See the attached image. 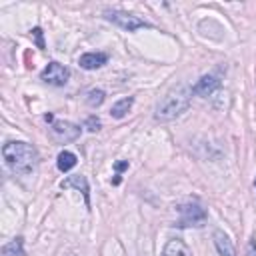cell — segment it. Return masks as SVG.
I'll list each match as a JSON object with an SVG mask.
<instances>
[{
	"label": "cell",
	"mask_w": 256,
	"mask_h": 256,
	"mask_svg": "<svg viewBox=\"0 0 256 256\" xmlns=\"http://www.w3.org/2000/svg\"><path fill=\"white\" fill-rule=\"evenodd\" d=\"M32 36L36 38V46H38V48H44V40H42V28H40V26L32 28Z\"/></svg>",
	"instance_id": "obj_17"
},
{
	"label": "cell",
	"mask_w": 256,
	"mask_h": 256,
	"mask_svg": "<svg viewBox=\"0 0 256 256\" xmlns=\"http://www.w3.org/2000/svg\"><path fill=\"white\" fill-rule=\"evenodd\" d=\"M190 96H192V88L186 84H178L176 88L168 90L154 108V120L170 122L182 116L190 106Z\"/></svg>",
	"instance_id": "obj_2"
},
{
	"label": "cell",
	"mask_w": 256,
	"mask_h": 256,
	"mask_svg": "<svg viewBox=\"0 0 256 256\" xmlns=\"http://www.w3.org/2000/svg\"><path fill=\"white\" fill-rule=\"evenodd\" d=\"M70 78V70L60 62H48L46 68L40 72V80L50 86H64Z\"/></svg>",
	"instance_id": "obj_6"
},
{
	"label": "cell",
	"mask_w": 256,
	"mask_h": 256,
	"mask_svg": "<svg viewBox=\"0 0 256 256\" xmlns=\"http://www.w3.org/2000/svg\"><path fill=\"white\" fill-rule=\"evenodd\" d=\"M2 158L6 162V166L20 176H30L36 172L38 166V150L28 144V142H6L2 146Z\"/></svg>",
	"instance_id": "obj_1"
},
{
	"label": "cell",
	"mask_w": 256,
	"mask_h": 256,
	"mask_svg": "<svg viewBox=\"0 0 256 256\" xmlns=\"http://www.w3.org/2000/svg\"><path fill=\"white\" fill-rule=\"evenodd\" d=\"M104 18L112 24H116L118 28L126 30V32H136L140 28H150V24L146 20H142L140 16L136 14H130V12H124V10H106L104 12Z\"/></svg>",
	"instance_id": "obj_4"
},
{
	"label": "cell",
	"mask_w": 256,
	"mask_h": 256,
	"mask_svg": "<svg viewBox=\"0 0 256 256\" xmlns=\"http://www.w3.org/2000/svg\"><path fill=\"white\" fill-rule=\"evenodd\" d=\"M76 162H78L76 154H74V152H68V150H62V152L58 154V158H56V166H58L60 172L72 170V168L76 166Z\"/></svg>",
	"instance_id": "obj_13"
},
{
	"label": "cell",
	"mask_w": 256,
	"mask_h": 256,
	"mask_svg": "<svg viewBox=\"0 0 256 256\" xmlns=\"http://www.w3.org/2000/svg\"><path fill=\"white\" fill-rule=\"evenodd\" d=\"M0 256H24V244H22V238H14L10 242H6L0 250Z\"/></svg>",
	"instance_id": "obj_14"
},
{
	"label": "cell",
	"mask_w": 256,
	"mask_h": 256,
	"mask_svg": "<svg viewBox=\"0 0 256 256\" xmlns=\"http://www.w3.org/2000/svg\"><path fill=\"white\" fill-rule=\"evenodd\" d=\"M128 168V160H122V162H116L114 164V170L116 172H122V170H126Z\"/></svg>",
	"instance_id": "obj_19"
},
{
	"label": "cell",
	"mask_w": 256,
	"mask_h": 256,
	"mask_svg": "<svg viewBox=\"0 0 256 256\" xmlns=\"http://www.w3.org/2000/svg\"><path fill=\"white\" fill-rule=\"evenodd\" d=\"M84 128H86L88 132H98V130L102 128V122H100V118H98L96 114H92V116H88V118L84 120Z\"/></svg>",
	"instance_id": "obj_16"
},
{
	"label": "cell",
	"mask_w": 256,
	"mask_h": 256,
	"mask_svg": "<svg viewBox=\"0 0 256 256\" xmlns=\"http://www.w3.org/2000/svg\"><path fill=\"white\" fill-rule=\"evenodd\" d=\"M44 120H46V122H54V116H52V114H46Z\"/></svg>",
	"instance_id": "obj_20"
},
{
	"label": "cell",
	"mask_w": 256,
	"mask_h": 256,
	"mask_svg": "<svg viewBox=\"0 0 256 256\" xmlns=\"http://www.w3.org/2000/svg\"><path fill=\"white\" fill-rule=\"evenodd\" d=\"M108 62V54L106 52H86L78 58V64L80 68L84 70H96V68H102L104 64Z\"/></svg>",
	"instance_id": "obj_9"
},
{
	"label": "cell",
	"mask_w": 256,
	"mask_h": 256,
	"mask_svg": "<svg viewBox=\"0 0 256 256\" xmlns=\"http://www.w3.org/2000/svg\"><path fill=\"white\" fill-rule=\"evenodd\" d=\"M60 188H76V190H80L84 200H86V206L90 208V186H88V178L86 176H82V174L68 176L66 180L60 182Z\"/></svg>",
	"instance_id": "obj_8"
},
{
	"label": "cell",
	"mask_w": 256,
	"mask_h": 256,
	"mask_svg": "<svg viewBox=\"0 0 256 256\" xmlns=\"http://www.w3.org/2000/svg\"><path fill=\"white\" fill-rule=\"evenodd\" d=\"M80 132L82 128L74 122H68V120H54L52 126H50V134L56 142L60 144H66V142H74L80 138Z\"/></svg>",
	"instance_id": "obj_5"
},
{
	"label": "cell",
	"mask_w": 256,
	"mask_h": 256,
	"mask_svg": "<svg viewBox=\"0 0 256 256\" xmlns=\"http://www.w3.org/2000/svg\"><path fill=\"white\" fill-rule=\"evenodd\" d=\"M176 210L180 212V220L174 224L178 228H188V226H202L208 218V212L198 204V202H186L178 204Z\"/></svg>",
	"instance_id": "obj_3"
},
{
	"label": "cell",
	"mask_w": 256,
	"mask_h": 256,
	"mask_svg": "<svg viewBox=\"0 0 256 256\" xmlns=\"http://www.w3.org/2000/svg\"><path fill=\"white\" fill-rule=\"evenodd\" d=\"M246 256H256V240H250V242H248Z\"/></svg>",
	"instance_id": "obj_18"
},
{
	"label": "cell",
	"mask_w": 256,
	"mask_h": 256,
	"mask_svg": "<svg viewBox=\"0 0 256 256\" xmlns=\"http://www.w3.org/2000/svg\"><path fill=\"white\" fill-rule=\"evenodd\" d=\"M132 104H134V96H126V98L116 100V102L112 104V108H110V116H112V118H116V120L124 118V116L130 112Z\"/></svg>",
	"instance_id": "obj_12"
},
{
	"label": "cell",
	"mask_w": 256,
	"mask_h": 256,
	"mask_svg": "<svg viewBox=\"0 0 256 256\" xmlns=\"http://www.w3.org/2000/svg\"><path fill=\"white\" fill-rule=\"evenodd\" d=\"M220 84H222V78H220L218 74H204V76H200V80H198L194 86H190V88H192V94H194V96L206 98V96H212V94L220 88Z\"/></svg>",
	"instance_id": "obj_7"
},
{
	"label": "cell",
	"mask_w": 256,
	"mask_h": 256,
	"mask_svg": "<svg viewBox=\"0 0 256 256\" xmlns=\"http://www.w3.org/2000/svg\"><path fill=\"white\" fill-rule=\"evenodd\" d=\"M162 256H190V250L188 246L184 244V240L180 238H172L166 242L164 250H162Z\"/></svg>",
	"instance_id": "obj_11"
},
{
	"label": "cell",
	"mask_w": 256,
	"mask_h": 256,
	"mask_svg": "<svg viewBox=\"0 0 256 256\" xmlns=\"http://www.w3.org/2000/svg\"><path fill=\"white\" fill-rule=\"evenodd\" d=\"M104 100H106V92L100 90V88H92V90H88V94H86V104L92 106V108L102 106Z\"/></svg>",
	"instance_id": "obj_15"
},
{
	"label": "cell",
	"mask_w": 256,
	"mask_h": 256,
	"mask_svg": "<svg viewBox=\"0 0 256 256\" xmlns=\"http://www.w3.org/2000/svg\"><path fill=\"white\" fill-rule=\"evenodd\" d=\"M212 240H214V246L218 250L220 256H236V250H234V244L230 240V236L222 230H214L212 234Z\"/></svg>",
	"instance_id": "obj_10"
},
{
	"label": "cell",
	"mask_w": 256,
	"mask_h": 256,
	"mask_svg": "<svg viewBox=\"0 0 256 256\" xmlns=\"http://www.w3.org/2000/svg\"><path fill=\"white\" fill-rule=\"evenodd\" d=\"M254 188H256V178H254Z\"/></svg>",
	"instance_id": "obj_21"
}]
</instances>
